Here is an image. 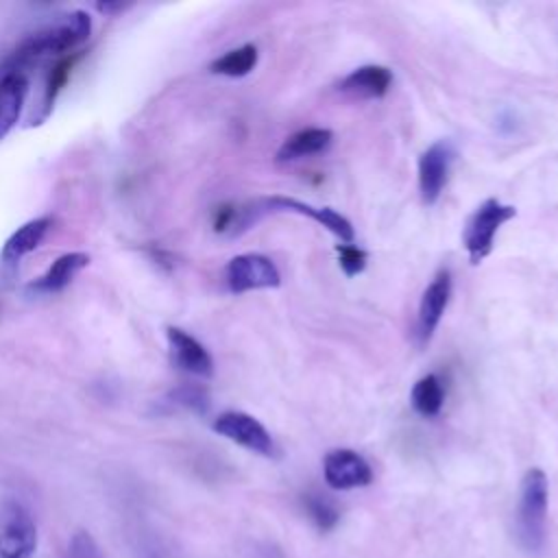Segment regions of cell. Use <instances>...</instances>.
I'll use <instances>...</instances> for the list:
<instances>
[{
    "instance_id": "cell-8",
    "label": "cell",
    "mask_w": 558,
    "mask_h": 558,
    "mask_svg": "<svg viewBox=\"0 0 558 558\" xmlns=\"http://www.w3.org/2000/svg\"><path fill=\"white\" fill-rule=\"evenodd\" d=\"M323 475L336 490L362 488L373 482L371 464L353 449H331L323 460Z\"/></svg>"
},
{
    "instance_id": "cell-5",
    "label": "cell",
    "mask_w": 558,
    "mask_h": 558,
    "mask_svg": "<svg viewBox=\"0 0 558 558\" xmlns=\"http://www.w3.org/2000/svg\"><path fill=\"white\" fill-rule=\"evenodd\" d=\"M214 432L253 453H259L266 458L275 456V440L270 432L255 416L246 412L229 410L218 414L214 421Z\"/></svg>"
},
{
    "instance_id": "cell-11",
    "label": "cell",
    "mask_w": 558,
    "mask_h": 558,
    "mask_svg": "<svg viewBox=\"0 0 558 558\" xmlns=\"http://www.w3.org/2000/svg\"><path fill=\"white\" fill-rule=\"evenodd\" d=\"M168 336V347H170V355L172 362L196 377H211L214 375V360L209 355V351L187 331L179 329V327H168L166 329Z\"/></svg>"
},
{
    "instance_id": "cell-16",
    "label": "cell",
    "mask_w": 558,
    "mask_h": 558,
    "mask_svg": "<svg viewBox=\"0 0 558 558\" xmlns=\"http://www.w3.org/2000/svg\"><path fill=\"white\" fill-rule=\"evenodd\" d=\"M89 264V255L74 251V253H65L61 257H57L50 268L31 286L37 292H61L63 288H68L74 277Z\"/></svg>"
},
{
    "instance_id": "cell-22",
    "label": "cell",
    "mask_w": 558,
    "mask_h": 558,
    "mask_svg": "<svg viewBox=\"0 0 558 558\" xmlns=\"http://www.w3.org/2000/svg\"><path fill=\"white\" fill-rule=\"evenodd\" d=\"M68 558H100V549H98L96 541L92 538V534H87L83 530L76 532L70 541Z\"/></svg>"
},
{
    "instance_id": "cell-21",
    "label": "cell",
    "mask_w": 558,
    "mask_h": 558,
    "mask_svg": "<svg viewBox=\"0 0 558 558\" xmlns=\"http://www.w3.org/2000/svg\"><path fill=\"white\" fill-rule=\"evenodd\" d=\"M172 399L179 403V405H185L187 410H194L198 414L207 412L209 408V395L205 388L201 386H183L179 390L172 392Z\"/></svg>"
},
{
    "instance_id": "cell-9",
    "label": "cell",
    "mask_w": 558,
    "mask_h": 558,
    "mask_svg": "<svg viewBox=\"0 0 558 558\" xmlns=\"http://www.w3.org/2000/svg\"><path fill=\"white\" fill-rule=\"evenodd\" d=\"M449 296H451V272L445 268V270H438V275L429 281V286L425 288V292L421 296L418 316H416L418 344L429 342V338L434 336V331L447 310Z\"/></svg>"
},
{
    "instance_id": "cell-3",
    "label": "cell",
    "mask_w": 558,
    "mask_h": 558,
    "mask_svg": "<svg viewBox=\"0 0 558 558\" xmlns=\"http://www.w3.org/2000/svg\"><path fill=\"white\" fill-rule=\"evenodd\" d=\"M514 216H517V209L512 205H504L497 198H486L471 214L462 233V244L473 266L482 264L490 255L497 231L501 229L504 222H508Z\"/></svg>"
},
{
    "instance_id": "cell-2",
    "label": "cell",
    "mask_w": 558,
    "mask_h": 558,
    "mask_svg": "<svg viewBox=\"0 0 558 558\" xmlns=\"http://www.w3.org/2000/svg\"><path fill=\"white\" fill-rule=\"evenodd\" d=\"M92 33V20L85 11H72L59 15L57 20L44 24L35 33H31L22 46L20 57H44V54H63L81 46Z\"/></svg>"
},
{
    "instance_id": "cell-12",
    "label": "cell",
    "mask_w": 558,
    "mask_h": 558,
    "mask_svg": "<svg viewBox=\"0 0 558 558\" xmlns=\"http://www.w3.org/2000/svg\"><path fill=\"white\" fill-rule=\"evenodd\" d=\"M392 85V72L386 65H360L340 81V92L355 98H381Z\"/></svg>"
},
{
    "instance_id": "cell-7",
    "label": "cell",
    "mask_w": 558,
    "mask_h": 558,
    "mask_svg": "<svg viewBox=\"0 0 558 558\" xmlns=\"http://www.w3.org/2000/svg\"><path fill=\"white\" fill-rule=\"evenodd\" d=\"M37 527L20 504H9L0 525V558H33Z\"/></svg>"
},
{
    "instance_id": "cell-17",
    "label": "cell",
    "mask_w": 558,
    "mask_h": 558,
    "mask_svg": "<svg viewBox=\"0 0 558 558\" xmlns=\"http://www.w3.org/2000/svg\"><path fill=\"white\" fill-rule=\"evenodd\" d=\"M410 401H412V408L425 416V418H432L436 414H440L442 405H445V386H442V379L434 373H427L423 375L414 386H412V392H410Z\"/></svg>"
},
{
    "instance_id": "cell-1",
    "label": "cell",
    "mask_w": 558,
    "mask_h": 558,
    "mask_svg": "<svg viewBox=\"0 0 558 558\" xmlns=\"http://www.w3.org/2000/svg\"><path fill=\"white\" fill-rule=\"evenodd\" d=\"M549 484L541 469L525 471L517 506V541L523 551L541 554L547 541Z\"/></svg>"
},
{
    "instance_id": "cell-6",
    "label": "cell",
    "mask_w": 558,
    "mask_h": 558,
    "mask_svg": "<svg viewBox=\"0 0 558 558\" xmlns=\"http://www.w3.org/2000/svg\"><path fill=\"white\" fill-rule=\"evenodd\" d=\"M456 150L451 142L438 140L427 146L418 157V192L425 205H434L449 179V170L453 163Z\"/></svg>"
},
{
    "instance_id": "cell-15",
    "label": "cell",
    "mask_w": 558,
    "mask_h": 558,
    "mask_svg": "<svg viewBox=\"0 0 558 558\" xmlns=\"http://www.w3.org/2000/svg\"><path fill=\"white\" fill-rule=\"evenodd\" d=\"M52 220L48 216H41V218H33L28 222H24L17 231H13L4 246H2V253H0V259L4 264H17L24 255L33 253L41 240L46 238L48 229H50Z\"/></svg>"
},
{
    "instance_id": "cell-19",
    "label": "cell",
    "mask_w": 558,
    "mask_h": 558,
    "mask_svg": "<svg viewBox=\"0 0 558 558\" xmlns=\"http://www.w3.org/2000/svg\"><path fill=\"white\" fill-rule=\"evenodd\" d=\"M305 508L312 517V521L320 527V530H331L338 519H340V510L338 506L325 497V495H318V493H310L305 495Z\"/></svg>"
},
{
    "instance_id": "cell-10",
    "label": "cell",
    "mask_w": 558,
    "mask_h": 558,
    "mask_svg": "<svg viewBox=\"0 0 558 558\" xmlns=\"http://www.w3.org/2000/svg\"><path fill=\"white\" fill-rule=\"evenodd\" d=\"M264 209L270 211H294V214H303L310 216L314 222L323 225L327 231H331L336 238H340V242L344 244H353V225L338 211H333L331 207H314L310 203L290 198V196H268L259 201Z\"/></svg>"
},
{
    "instance_id": "cell-4",
    "label": "cell",
    "mask_w": 558,
    "mask_h": 558,
    "mask_svg": "<svg viewBox=\"0 0 558 558\" xmlns=\"http://www.w3.org/2000/svg\"><path fill=\"white\" fill-rule=\"evenodd\" d=\"M225 277L229 290L235 294L262 288H277L281 283V275L275 262L262 253H242L231 257L225 268Z\"/></svg>"
},
{
    "instance_id": "cell-20",
    "label": "cell",
    "mask_w": 558,
    "mask_h": 558,
    "mask_svg": "<svg viewBox=\"0 0 558 558\" xmlns=\"http://www.w3.org/2000/svg\"><path fill=\"white\" fill-rule=\"evenodd\" d=\"M336 255H338V264L347 277H355L366 268L368 255H366V251H362L355 244H338Z\"/></svg>"
},
{
    "instance_id": "cell-18",
    "label": "cell",
    "mask_w": 558,
    "mask_h": 558,
    "mask_svg": "<svg viewBox=\"0 0 558 558\" xmlns=\"http://www.w3.org/2000/svg\"><path fill=\"white\" fill-rule=\"evenodd\" d=\"M255 65H257V48L253 44H244V46L233 48V50L220 54L218 59H214L209 70L214 74L240 78V76H246Z\"/></svg>"
},
{
    "instance_id": "cell-14",
    "label": "cell",
    "mask_w": 558,
    "mask_h": 558,
    "mask_svg": "<svg viewBox=\"0 0 558 558\" xmlns=\"http://www.w3.org/2000/svg\"><path fill=\"white\" fill-rule=\"evenodd\" d=\"M331 140H333V133L329 129H323V126L301 129L283 140L275 159H277V163H290V161H296V159H303L310 155H318L329 148Z\"/></svg>"
},
{
    "instance_id": "cell-13",
    "label": "cell",
    "mask_w": 558,
    "mask_h": 558,
    "mask_svg": "<svg viewBox=\"0 0 558 558\" xmlns=\"http://www.w3.org/2000/svg\"><path fill=\"white\" fill-rule=\"evenodd\" d=\"M28 94V81L22 72L13 70L0 78V140H4L17 124Z\"/></svg>"
}]
</instances>
